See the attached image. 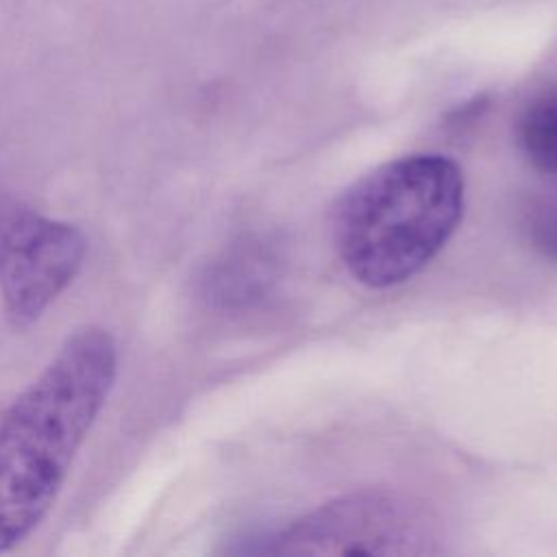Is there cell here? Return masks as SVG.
Listing matches in <instances>:
<instances>
[{
    "label": "cell",
    "instance_id": "cell-1",
    "mask_svg": "<svg viewBox=\"0 0 557 557\" xmlns=\"http://www.w3.org/2000/svg\"><path fill=\"white\" fill-rule=\"evenodd\" d=\"M115 370L113 337L100 326L76 329L0 416V553L24 542L50 511Z\"/></svg>",
    "mask_w": 557,
    "mask_h": 557
},
{
    "label": "cell",
    "instance_id": "cell-2",
    "mask_svg": "<svg viewBox=\"0 0 557 557\" xmlns=\"http://www.w3.org/2000/svg\"><path fill=\"white\" fill-rule=\"evenodd\" d=\"M463 215V174L435 152L405 154L355 181L335 207L337 252L355 281L392 287L446 246Z\"/></svg>",
    "mask_w": 557,
    "mask_h": 557
},
{
    "label": "cell",
    "instance_id": "cell-3",
    "mask_svg": "<svg viewBox=\"0 0 557 557\" xmlns=\"http://www.w3.org/2000/svg\"><path fill=\"white\" fill-rule=\"evenodd\" d=\"M287 555H420L433 529L418 505L389 492L337 498L272 537Z\"/></svg>",
    "mask_w": 557,
    "mask_h": 557
},
{
    "label": "cell",
    "instance_id": "cell-4",
    "mask_svg": "<svg viewBox=\"0 0 557 557\" xmlns=\"http://www.w3.org/2000/svg\"><path fill=\"white\" fill-rule=\"evenodd\" d=\"M87 244L65 222L13 207L0 213V294L15 326L35 322L78 272Z\"/></svg>",
    "mask_w": 557,
    "mask_h": 557
},
{
    "label": "cell",
    "instance_id": "cell-5",
    "mask_svg": "<svg viewBox=\"0 0 557 557\" xmlns=\"http://www.w3.org/2000/svg\"><path fill=\"white\" fill-rule=\"evenodd\" d=\"M276 272V252L265 242L248 239L224 252L211 265L205 278V294L218 307H250L272 292Z\"/></svg>",
    "mask_w": 557,
    "mask_h": 557
},
{
    "label": "cell",
    "instance_id": "cell-6",
    "mask_svg": "<svg viewBox=\"0 0 557 557\" xmlns=\"http://www.w3.org/2000/svg\"><path fill=\"white\" fill-rule=\"evenodd\" d=\"M518 144L529 163L557 178V87L535 96L518 120Z\"/></svg>",
    "mask_w": 557,
    "mask_h": 557
},
{
    "label": "cell",
    "instance_id": "cell-7",
    "mask_svg": "<svg viewBox=\"0 0 557 557\" xmlns=\"http://www.w3.org/2000/svg\"><path fill=\"white\" fill-rule=\"evenodd\" d=\"M524 228L537 252L557 259V185L531 200L524 215Z\"/></svg>",
    "mask_w": 557,
    "mask_h": 557
}]
</instances>
